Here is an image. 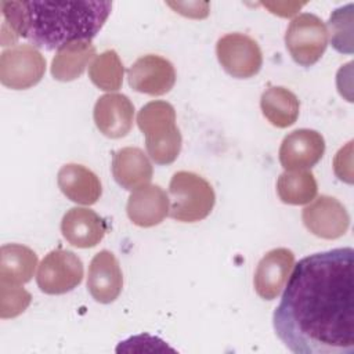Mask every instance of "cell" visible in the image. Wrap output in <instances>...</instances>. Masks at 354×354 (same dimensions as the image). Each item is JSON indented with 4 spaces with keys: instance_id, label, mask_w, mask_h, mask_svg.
<instances>
[{
    "instance_id": "1",
    "label": "cell",
    "mask_w": 354,
    "mask_h": 354,
    "mask_svg": "<svg viewBox=\"0 0 354 354\" xmlns=\"http://www.w3.org/2000/svg\"><path fill=\"white\" fill-rule=\"evenodd\" d=\"M286 282L272 315L283 346L295 354H353L354 250L303 257Z\"/></svg>"
},
{
    "instance_id": "2",
    "label": "cell",
    "mask_w": 354,
    "mask_h": 354,
    "mask_svg": "<svg viewBox=\"0 0 354 354\" xmlns=\"http://www.w3.org/2000/svg\"><path fill=\"white\" fill-rule=\"evenodd\" d=\"M3 28L17 41L28 39L35 47L58 50L77 41L91 40L111 15L112 3L98 0H4L0 3Z\"/></svg>"
},
{
    "instance_id": "3",
    "label": "cell",
    "mask_w": 354,
    "mask_h": 354,
    "mask_svg": "<svg viewBox=\"0 0 354 354\" xmlns=\"http://www.w3.org/2000/svg\"><path fill=\"white\" fill-rule=\"evenodd\" d=\"M137 126L145 137L147 152L155 163L170 165L177 159L183 138L171 104L159 100L145 104L138 111Z\"/></svg>"
},
{
    "instance_id": "4",
    "label": "cell",
    "mask_w": 354,
    "mask_h": 354,
    "mask_svg": "<svg viewBox=\"0 0 354 354\" xmlns=\"http://www.w3.org/2000/svg\"><path fill=\"white\" fill-rule=\"evenodd\" d=\"M169 216L181 223L206 218L214 207L216 194L209 181L194 171H177L169 184Z\"/></svg>"
},
{
    "instance_id": "5",
    "label": "cell",
    "mask_w": 354,
    "mask_h": 354,
    "mask_svg": "<svg viewBox=\"0 0 354 354\" xmlns=\"http://www.w3.org/2000/svg\"><path fill=\"white\" fill-rule=\"evenodd\" d=\"M285 44L296 64L311 66L328 47V29L321 18L303 12L289 24L285 33Z\"/></svg>"
},
{
    "instance_id": "6",
    "label": "cell",
    "mask_w": 354,
    "mask_h": 354,
    "mask_svg": "<svg viewBox=\"0 0 354 354\" xmlns=\"http://www.w3.org/2000/svg\"><path fill=\"white\" fill-rule=\"evenodd\" d=\"M46 72V58L32 44L6 48L0 55V80L12 90L36 86Z\"/></svg>"
},
{
    "instance_id": "7",
    "label": "cell",
    "mask_w": 354,
    "mask_h": 354,
    "mask_svg": "<svg viewBox=\"0 0 354 354\" xmlns=\"http://www.w3.org/2000/svg\"><path fill=\"white\" fill-rule=\"evenodd\" d=\"M216 54L223 69L236 79H249L259 73L263 54L254 39L245 33H227L217 40Z\"/></svg>"
},
{
    "instance_id": "8",
    "label": "cell",
    "mask_w": 354,
    "mask_h": 354,
    "mask_svg": "<svg viewBox=\"0 0 354 354\" xmlns=\"http://www.w3.org/2000/svg\"><path fill=\"white\" fill-rule=\"evenodd\" d=\"M83 279V263L71 250H51L40 263L36 282L43 293L64 295Z\"/></svg>"
},
{
    "instance_id": "9",
    "label": "cell",
    "mask_w": 354,
    "mask_h": 354,
    "mask_svg": "<svg viewBox=\"0 0 354 354\" xmlns=\"http://www.w3.org/2000/svg\"><path fill=\"white\" fill-rule=\"evenodd\" d=\"M306 228L322 239H337L350 227V214L336 198L321 195L306 206L301 212Z\"/></svg>"
},
{
    "instance_id": "10",
    "label": "cell",
    "mask_w": 354,
    "mask_h": 354,
    "mask_svg": "<svg viewBox=\"0 0 354 354\" xmlns=\"http://www.w3.org/2000/svg\"><path fill=\"white\" fill-rule=\"evenodd\" d=\"M129 84L134 91L163 95L169 93L176 83V71L173 64L155 54L140 57L127 71Z\"/></svg>"
},
{
    "instance_id": "11",
    "label": "cell",
    "mask_w": 354,
    "mask_h": 354,
    "mask_svg": "<svg viewBox=\"0 0 354 354\" xmlns=\"http://www.w3.org/2000/svg\"><path fill=\"white\" fill-rule=\"evenodd\" d=\"M325 152V140L311 129H297L281 142L279 162L285 170H308L315 166Z\"/></svg>"
},
{
    "instance_id": "12",
    "label": "cell",
    "mask_w": 354,
    "mask_h": 354,
    "mask_svg": "<svg viewBox=\"0 0 354 354\" xmlns=\"http://www.w3.org/2000/svg\"><path fill=\"white\" fill-rule=\"evenodd\" d=\"M295 266V254L286 248L267 252L259 261L253 285L256 293L264 300H274L283 289Z\"/></svg>"
},
{
    "instance_id": "13",
    "label": "cell",
    "mask_w": 354,
    "mask_h": 354,
    "mask_svg": "<svg viewBox=\"0 0 354 354\" xmlns=\"http://www.w3.org/2000/svg\"><path fill=\"white\" fill-rule=\"evenodd\" d=\"M93 118L97 129L105 137L122 138L133 127L134 105L124 94H104L94 105Z\"/></svg>"
},
{
    "instance_id": "14",
    "label": "cell",
    "mask_w": 354,
    "mask_h": 354,
    "mask_svg": "<svg viewBox=\"0 0 354 354\" xmlns=\"http://www.w3.org/2000/svg\"><path fill=\"white\" fill-rule=\"evenodd\" d=\"M123 288V275L118 259L109 250L98 252L88 266L87 289L102 304L115 301Z\"/></svg>"
},
{
    "instance_id": "15",
    "label": "cell",
    "mask_w": 354,
    "mask_h": 354,
    "mask_svg": "<svg viewBox=\"0 0 354 354\" xmlns=\"http://www.w3.org/2000/svg\"><path fill=\"white\" fill-rule=\"evenodd\" d=\"M169 195L159 185H144L134 189L126 205L130 221L138 227H153L160 224L169 214Z\"/></svg>"
},
{
    "instance_id": "16",
    "label": "cell",
    "mask_w": 354,
    "mask_h": 354,
    "mask_svg": "<svg viewBox=\"0 0 354 354\" xmlns=\"http://www.w3.org/2000/svg\"><path fill=\"white\" fill-rule=\"evenodd\" d=\"M61 232L72 246L94 248L102 241L106 232V223L91 209L72 207L62 217Z\"/></svg>"
},
{
    "instance_id": "17",
    "label": "cell",
    "mask_w": 354,
    "mask_h": 354,
    "mask_svg": "<svg viewBox=\"0 0 354 354\" xmlns=\"http://www.w3.org/2000/svg\"><path fill=\"white\" fill-rule=\"evenodd\" d=\"M112 174L115 181L127 191L148 185L153 167L147 153L137 147H124L112 156Z\"/></svg>"
},
{
    "instance_id": "18",
    "label": "cell",
    "mask_w": 354,
    "mask_h": 354,
    "mask_svg": "<svg viewBox=\"0 0 354 354\" xmlns=\"http://www.w3.org/2000/svg\"><path fill=\"white\" fill-rule=\"evenodd\" d=\"M57 184L69 201L79 205H94L102 194L97 174L77 163L64 165L57 174Z\"/></svg>"
},
{
    "instance_id": "19",
    "label": "cell",
    "mask_w": 354,
    "mask_h": 354,
    "mask_svg": "<svg viewBox=\"0 0 354 354\" xmlns=\"http://www.w3.org/2000/svg\"><path fill=\"white\" fill-rule=\"evenodd\" d=\"M95 55L91 40H77L59 47L51 61V75L59 82H72L83 75Z\"/></svg>"
},
{
    "instance_id": "20",
    "label": "cell",
    "mask_w": 354,
    "mask_h": 354,
    "mask_svg": "<svg viewBox=\"0 0 354 354\" xmlns=\"http://www.w3.org/2000/svg\"><path fill=\"white\" fill-rule=\"evenodd\" d=\"M37 266L36 253L19 243H7L0 249V283L24 285L30 281Z\"/></svg>"
},
{
    "instance_id": "21",
    "label": "cell",
    "mask_w": 354,
    "mask_h": 354,
    "mask_svg": "<svg viewBox=\"0 0 354 354\" xmlns=\"http://www.w3.org/2000/svg\"><path fill=\"white\" fill-rule=\"evenodd\" d=\"M260 108L272 126L285 129L297 120L300 102L290 90L282 86H271L261 94Z\"/></svg>"
},
{
    "instance_id": "22",
    "label": "cell",
    "mask_w": 354,
    "mask_h": 354,
    "mask_svg": "<svg viewBox=\"0 0 354 354\" xmlns=\"http://www.w3.org/2000/svg\"><path fill=\"white\" fill-rule=\"evenodd\" d=\"M277 192L283 203L306 205L315 198L318 185L310 170H285L278 177Z\"/></svg>"
},
{
    "instance_id": "23",
    "label": "cell",
    "mask_w": 354,
    "mask_h": 354,
    "mask_svg": "<svg viewBox=\"0 0 354 354\" xmlns=\"http://www.w3.org/2000/svg\"><path fill=\"white\" fill-rule=\"evenodd\" d=\"M124 66L115 50L97 55L88 66V77L100 90L116 91L122 87Z\"/></svg>"
},
{
    "instance_id": "24",
    "label": "cell",
    "mask_w": 354,
    "mask_h": 354,
    "mask_svg": "<svg viewBox=\"0 0 354 354\" xmlns=\"http://www.w3.org/2000/svg\"><path fill=\"white\" fill-rule=\"evenodd\" d=\"M330 41L336 51L353 53V4L336 8L328 21Z\"/></svg>"
},
{
    "instance_id": "25",
    "label": "cell",
    "mask_w": 354,
    "mask_h": 354,
    "mask_svg": "<svg viewBox=\"0 0 354 354\" xmlns=\"http://www.w3.org/2000/svg\"><path fill=\"white\" fill-rule=\"evenodd\" d=\"M30 301V293L21 285L0 283V317L3 319L22 314Z\"/></svg>"
},
{
    "instance_id": "26",
    "label": "cell",
    "mask_w": 354,
    "mask_h": 354,
    "mask_svg": "<svg viewBox=\"0 0 354 354\" xmlns=\"http://www.w3.org/2000/svg\"><path fill=\"white\" fill-rule=\"evenodd\" d=\"M351 144L350 141L344 148H340V151L336 153L333 160V169L336 176L348 184L353 183V171H351Z\"/></svg>"
},
{
    "instance_id": "27",
    "label": "cell",
    "mask_w": 354,
    "mask_h": 354,
    "mask_svg": "<svg viewBox=\"0 0 354 354\" xmlns=\"http://www.w3.org/2000/svg\"><path fill=\"white\" fill-rule=\"evenodd\" d=\"M176 12L189 18H206L209 14V4L201 1H184V3H167Z\"/></svg>"
},
{
    "instance_id": "28",
    "label": "cell",
    "mask_w": 354,
    "mask_h": 354,
    "mask_svg": "<svg viewBox=\"0 0 354 354\" xmlns=\"http://www.w3.org/2000/svg\"><path fill=\"white\" fill-rule=\"evenodd\" d=\"M301 6H304V3H264V7L279 17H292Z\"/></svg>"
}]
</instances>
